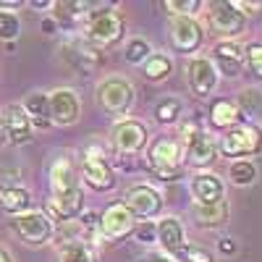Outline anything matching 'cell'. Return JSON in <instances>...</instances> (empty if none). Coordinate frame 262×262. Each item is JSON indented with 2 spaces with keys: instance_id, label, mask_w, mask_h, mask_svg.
Masks as SVG:
<instances>
[{
  "instance_id": "1",
  "label": "cell",
  "mask_w": 262,
  "mask_h": 262,
  "mask_svg": "<svg viewBox=\"0 0 262 262\" xmlns=\"http://www.w3.org/2000/svg\"><path fill=\"white\" fill-rule=\"evenodd\" d=\"M84 39L95 48H113L123 39V16L116 11H90L84 24Z\"/></svg>"
},
{
  "instance_id": "2",
  "label": "cell",
  "mask_w": 262,
  "mask_h": 262,
  "mask_svg": "<svg viewBox=\"0 0 262 262\" xmlns=\"http://www.w3.org/2000/svg\"><path fill=\"white\" fill-rule=\"evenodd\" d=\"M97 105L102 107L105 113L111 116H126L131 107H134L137 92H134V84L123 76H107L97 84Z\"/></svg>"
},
{
  "instance_id": "3",
  "label": "cell",
  "mask_w": 262,
  "mask_h": 262,
  "mask_svg": "<svg viewBox=\"0 0 262 262\" xmlns=\"http://www.w3.org/2000/svg\"><path fill=\"white\" fill-rule=\"evenodd\" d=\"M262 149V131L254 123H236L231 126L217 142V152L223 158H244L257 155Z\"/></svg>"
},
{
  "instance_id": "4",
  "label": "cell",
  "mask_w": 262,
  "mask_h": 262,
  "mask_svg": "<svg viewBox=\"0 0 262 262\" xmlns=\"http://www.w3.org/2000/svg\"><path fill=\"white\" fill-rule=\"evenodd\" d=\"M147 160H149V168L158 173V176H176L184 165V147L179 139L173 137H155L147 147Z\"/></svg>"
},
{
  "instance_id": "5",
  "label": "cell",
  "mask_w": 262,
  "mask_h": 262,
  "mask_svg": "<svg viewBox=\"0 0 262 262\" xmlns=\"http://www.w3.org/2000/svg\"><path fill=\"white\" fill-rule=\"evenodd\" d=\"M11 228L21 236V242H27L29 247L50 244V242H53V236H55L53 217H50L48 212H39V210H29V212L13 215Z\"/></svg>"
},
{
  "instance_id": "6",
  "label": "cell",
  "mask_w": 262,
  "mask_h": 262,
  "mask_svg": "<svg viewBox=\"0 0 262 262\" xmlns=\"http://www.w3.org/2000/svg\"><path fill=\"white\" fill-rule=\"evenodd\" d=\"M184 160L194 168H207L217 160V144L196 123H184Z\"/></svg>"
},
{
  "instance_id": "7",
  "label": "cell",
  "mask_w": 262,
  "mask_h": 262,
  "mask_svg": "<svg viewBox=\"0 0 262 262\" xmlns=\"http://www.w3.org/2000/svg\"><path fill=\"white\" fill-rule=\"evenodd\" d=\"M147 139H149L147 126L142 121H134V118L118 121L111 131V142L121 155H137L139 149L147 147Z\"/></svg>"
},
{
  "instance_id": "8",
  "label": "cell",
  "mask_w": 262,
  "mask_h": 262,
  "mask_svg": "<svg viewBox=\"0 0 262 262\" xmlns=\"http://www.w3.org/2000/svg\"><path fill=\"white\" fill-rule=\"evenodd\" d=\"M186 81H189V90L196 95V97H210L215 92L217 81H221V74L212 66L210 58L205 55H194L189 63H186Z\"/></svg>"
},
{
  "instance_id": "9",
  "label": "cell",
  "mask_w": 262,
  "mask_h": 262,
  "mask_svg": "<svg viewBox=\"0 0 262 262\" xmlns=\"http://www.w3.org/2000/svg\"><path fill=\"white\" fill-rule=\"evenodd\" d=\"M134 223L137 217L131 215V210L123 202H116L100 215V238L102 242H118L134 231Z\"/></svg>"
},
{
  "instance_id": "10",
  "label": "cell",
  "mask_w": 262,
  "mask_h": 262,
  "mask_svg": "<svg viewBox=\"0 0 262 262\" xmlns=\"http://www.w3.org/2000/svg\"><path fill=\"white\" fill-rule=\"evenodd\" d=\"M48 105H50V121L58 126H74L81 118V100L74 90H58L48 92Z\"/></svg>"
},
{
  "instance_id": "11",
  "label": "cell",
  "mask_w": 262,
  "mask_h": 262,
  "mask_svg": "<svg viewBox=\"0 0 262 262\" xmlns=\"http://www.w3.org/2000/svg\"><path fill=\"white\" fill-rule=\"evenodd\" d=\"M123 205L131 210V215L134 217H155L160 215L163 210V194L155 189V186H149V184H137V186H131L123 196Z\"/></svg>"
},
{
  "instance_id": "12",
  "label": "cell",
  "mask_w": 262,
  "mask_h": 262,
  "mask_svg": "<svg viewBox=\"0 0 262 262\" xmlns=\"http://www.w3.org/2000/svg\"><path fill=\"white\" fill-rule=\"evenodd\" d=\"M244 27H247V18L238 13V8L233 3H226L223 0V3H212L210 6V29L215 34L231 39V37L242 34Z\"/></svg>"
},
{
  "instance_id": "13",
  "label": "cell",
  "mask_w": 262,
  "mask_h": 262,
  "mask_svg": "<svg viewBox=\"0 0 262 262\" xmlns=\"http://www.w3.org/2000/svg\"><path fill=\"white\" fill-rule=\"evenodd\" d=\"M205 39V32L202 27L196 24L194 18H186V16H173L170 18V42H173V50L179 53H194L200 50Z\"/></svg>"
},
{
  "instance_id": "14",
  "label": "cell",
  "mask_w": 262,
  "mask_h": 262,
  "mask_svg": "<svg viewBox=\"0 0 262 262\" xmlns=\"http://www.w3.org/2000/svg\"><path fill=\"white\" fill-rule=\"evenodd\" d=\"M212 66L217 69V74H223L228 79L242 76L244 71V48L233 39H221L212 50Z\"/></svg>"
},
{
  "instance_id": "15",
  "label": "cell",
  "mask_w": 262,
  "mask_h": 262,
  "mask_svg": "<svg viewBox=\"0 0 262 262\" xmlns=\"http://www.w3.org/2000/svg\"><path fill=\"white\" fill-rule=\"evenodd\" d=\"M189 191L194 196V205H215L226 196V186L223 181L210 170H200L194 173L189 181Z\"/></svg>"
},
{
  "instance_id": "16",
  "label": "cell",
  "mask_w": 262,
  "mask_h": 262,
  "mask_svg": "<svg viewBox=\"0 0 262 262\" xmlns=\"http://www.w3.org/2000/svg\"><path fill=\"white\" fill-rule=\"evenodd\" d=\"M155 242L163 247V252L168 257H176L181 252V247L186 244V233H184V226H181L179 217H173V215L163 217L155 226Z\"/></svg>"
},
{
  "instance_id": "17",
  "label": "cell",
  "mask_w": 262,
  "mask_h": 262,
  "mask_svg": "<svg viewBox=\"0 0 262 262\" xmlns=\"http://www.w3.org/2000/svg\"><path fill=\"white\" fill-rule=\"evenodd\" d=\"M81 176H84L86 184H90L92 189H97V191H111V189L116 186V173H113V168L107 165L105 160H100V158L84 155V158H81Z\"/></svg>"
},
{
  "instance_id": "18",
  "label": "cell",
  "mask_w": 262,
  "mask_h": 262,
  "mask_svg": "<svg viewBox=\"0 0 262 262\" xmlns=\"http://www.w3.org/2000/svg\"><path fill=\"white\" fill-rule=\"evenodd\" d=\"M3 123H6V131H8V142H13V144H29L32 142V131L34 128H32L24 107H21L18 102L6 107Z\"/></svg>"
},
{
  "instance_id": "19",
  "label": "cell",
  "mask_w": 262,
  "mask_h": 262,
  "mask_svg": "<svg viewBox=\"0 0 262 262\" xmlns=\"http://www.w3.org/2000/svg\"><path fill=\"white\" fill-rule=\"evenodd\" d=\"M50 189H53V196L79 189V176L74 170L71 155H60L53 163V168H50Z\"/></svg>"
},
{
  "instance_id": "20",
  "label": "cell",
  "mask_w": 262,
  "mask_h": 262,
  "mask_svg": "<svg viewBox=\"0 0 262 262\" xmlns=\"http://www.w3.org/2000/svg\"><path fill=\"white\" fill-rule=\"evenodd\" d=\"M84 210V189H74V191H66L58 196H50V212L60 221H71V217L81 215Z\"/></svg>"
},
{
  "instance_id": "21",
  "label": "cell",
  "mask_w": 262,
  "mask_h": 262,
  "mask_svg": "<svg viewBox=\"0 0 262 262\" xmlns=\"http://www.w3.org/2000/svg\"><path fill=\"white\" fill-rule=\"evenodd\" d=\"M0 205H3V210L11 212V215L29 212V207H32V194H29V189L18 186V184L0 186Z\"/></svg>"
},
{
  "instance_id": "22",
  "label": "cell",
  "mask_w": 262,
  "mask_h": 262,
  "mask_svg": "<svg viewBox=\"0 0 262 262\" xmlns=\"http://www.w3.org/2000/svg\"><path fill=\"white\" fill-rule=\"evenodd\" d=\"M21 107H24V113H27L32 128H34V126H37V128H48V126L53 123V121H50V105H48V95H45V92H32Z\"/></svg>"
},
{
  "instance_id": "23",
  "label": "cell",
  "mask_w": 262,
  "mask_h": 262,
  "mask_svg": "<svg viewBox=\"0 0 262 262\" xmlns=\"http://www.w3.org/2000/svg\"><path fill=\"white\" fill-rule=\"evenodd\" d=\"M60 53L79 71H90V69H95V66H97V53L90 45H81V42H69V45L60 48Z\"/></svg>"
},
{
  "instance_id": "24",
  "label": "cell",
  "mask_w": 262,
  "mask_h": 262,
  "mask_svg": "<svg viewBox=\"0 0 262 262\" xmlns=\"http://www.w3.org/2000/svg\"><path fill=\"white\" fill-rule=\"evenodd\" d=\"M238 121H242V111L236 107V102H231V100H215L212 102V107H210V123L215 128H226L228 131Z\"/></svg>"
},
{
  "instance_id": "25",
  "label": "cell",
  "mask_w": 262,
  "mask_h": 262,
  "mask_svg": "<svg viewBox=\"0 0 262 262\" xmlns=\"http://www.w3.org/2000/svg\"><path fill=\"white\" fill-rule=\"evenodd\" d=\"M194 215H196V221H200V226L217 228L228 221V202L221 200L215 205H194Z\"/></svg>"
},
{
  "instance_id": "26",
  "label": "cell",
  "mask_w": 262,
  "mask_h": 262,
  "mask_svg": "<svg viewBox=\"0 0 262 262\" xmlns=\"http://www.w3.org/2000/svg\"><path fill=\"white\" fill-rule=\"evenodd\" d=\"M257 176H259V170H257L254 160H249V158H238L228 165V179L233 186H252L257 181Z\"/></svg>"
},
{
  "instance_id": "27",
  "label": "cell",
  "mask_w": 262,
  "mask_h": 262,
  "mask_svg": "<svg viewBox=\"0 0 262 262\" xmlns=\"http://www.w3.org/2000/svg\"><path fill=\"white\" fill-rule=\"evenodd\" d=\"M58 262H97L95 249L81 242V238H74V242H66L58 249Z\"/></svg>"
},
{
  "instance_id": "28",
  "label": "cell",
  "mask_w": 262,
  "mask_h": 262,
  "mask_svg": "<svg viewBox=\"0 0 262 262\" xmlns=\"http://www.w3.org/2000/svg\"><path fill=\"white\" fill-rule=\"evenodd\" d=\"M142 69H144V76H147L149 81H163V79H168V76L173 74V60H170V55H165V53H152V55L142 63Z\"/></svg>"
},
{
  "instance_id": "29",
  "label": "cell",
  "mask_w": 262,
  "mask_h": 262,
  "mask_svg": "<svg viewBox=\"0 0 262 262\" xmlns=\"http://www.w3.org/2000/svg\"><path fill=\"white\" fill-rule=\"evenodd\" d=\"M181 100L179 97H163L158 105H155V121L158 123H176L179 116H181Z\"/></svg>"
},
{
  "instance_id": "30",
  "label": "cell",
  "mask_w": 262,
  "mask_h": 262,
  "mask_svg": "<svg viewBox=\"0 0 262 262\" xmlns=\"http://www.w3.org/2000/svg\"><path fill=\"white\" fill-rule=\"evenodd\" d=\"M149 55H152V48H149V42H147V39L134 37V39H128V42H126V60H128V63L142 66Z\"/></svg>"
},
{
  "instance_id": "31",
  "label": "cell",
  "mask_w": 262,
  "mask_h": 262,
  "mask_svg": "<svg viewBox=\"0 0 262 262\" xmlns=\"http://www.w3.org/2000/svg\"><path fill=\"white\" fill-rule=\"evenodd\" d=\"M21 34V21L11 11H0V39H16Z\"/></svg>"
},
{
  "instance_id": "32",
  "label": "cell",
  "mask_w": 262,
  "mask_h": 262,
  "mask_svg": "<svg viewBox=\"0 0 262 262\" xmlns=\"http://www.w3.org/2000/svg\"><path fill=\"white\" fill-rule=\"evenodd\" d=\"M179 262H212L210 252L205 247H196V244H184L181 252L176 254Z\"/></svg>"
},
{
  "instance_id": "33",
  "label": "cell",
  "mask_w": 262,
  "mask_h": 262,
  "mask_svg": "<svg viewBox=\"0 0 262 262\" xmlns=\"http://www.w3.org/2000/svg\"><path fill=\"white\" fill-rule=\"evenodd\" d=\"M238 111H242V107H244V111L247 113H259L262 111V92L259 90H244L242 95H238Z\"/></svg>"
},
{
  "instance_id": "34",
  "label": "cell",
  "mask_w": 262,
  "mask_h": 262,
  "mask_svg": "<svg viewBox=\"0 0 262 262\" xmlns=\"http://www.w3.org/2000/svg\"><path fill=\"white\" fill-rule=\"evenodd\" d=\"M168 11H173L176 16H186V18H194V13L202 8V0H168L165 3Z\"/></svg>"
},
{
  "instance_id": "35",
  "label": "cell",
  "mask_w": 262,
  "mask_h": 262,
  "mask_svg": "<svg viewBox=\"0 0 262 262\" xmlns=\"http://www.w3.org/2000/svg\"><path fill=\"white\" fill-rule=\"evenodd\" d=\"M244 66L257 79H262V45H259V42H257V45L244 48Z\"/></svg>"
},
{
  "instance_id": "36",
  "label": "cell",
  "mask_w": 262,
  "mask_h": 262,
  "mask_svg": "<svg viewBox=\"0 0 262 262\" xmlns=\"http://www.w3.org/2000/svg\"><path fill=\"white\" fill-rule=\"evenodd\" d=\"M58 8V16H66V18H76V16H86L90 11V3H55Z\"/></svg>"
},
{
  "instance_id": "37",
  "label": "cell",
  "mask_w": 262,
  "mask_h": 262,
  "mask_svg": "<svg viewBox=\"0 0 262 262\" xmlns=\"http://www.w3.org/2000/svg\"><path fill=\"white\" fill-rule=\"evenodd\" d=\"M221 249H223L226 254H228V252L233 254V252H236V244H233V238H223V242H221Z\"/></svg>"
},
{
  "instance_id": "38",
  "label": "cell",
  "mask_w": 262,
  "mask_h": 262,
  "mask_svg": "<svg viewBox=\"0 0 262 262\" xmlns=\"http://www.w3.org/2000/svg\"><path fill=\"white\" fill-rule=\"evenodd\" d=\"M8 144V131H6V123H3V116H0V147Z\"/></svg>"
},
{
  "instance_id": "39",
  "label": "cell",
  "mask_w": 262,
  "mask_h": 262,
  "mask_svg": "<svg viewBox=\"0 0 262 262\" xmlns=\"http://www.w3.org/2000/svg\"><path fill=\"white\" fill-rule=\"evenodd\" d=\"M144 262H176L173 257H168V254H152L149 259H144Z\"/></svg>"
},
{
  "instance_id": "40",
  "label": "cell",
  "mask_w": 262,
  "mask_h": 262,
  "mask_svg": "<svg viewBox=\"0 0 262 262\" xmlns=\"http://www.w3.org/2000/svg\"><path fill=\"white\" fill-rule=\"evenodd\" d=\"M0 262H13V259H11V254H8L6 249H0Z\"/></svg>"
},
{
  "instance_id": "41",
  "label": "cell",
  "mask_w": 262,
  "mask_h": 262,
  "mask_svg": "<svg viewBox=\"0 0 262 262\" xmlns=\"http://www.w3.org/2000/svg\"><path fill=\"white\" fill-rule=\"evenodd\" d=\"M0 8H21V3H0Z\"/></svg>"
}]
</instances>
